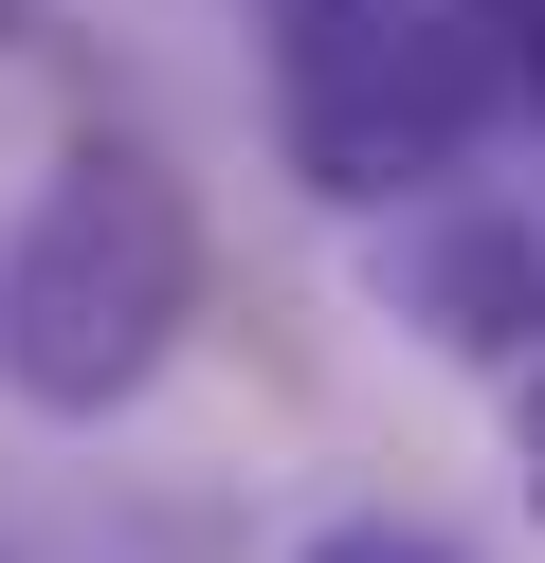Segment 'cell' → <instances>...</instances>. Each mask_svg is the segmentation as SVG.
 I'll return each mask as SVG.
<instances>
[{
	"instance_id": "cell-7",
	"label": "cell",
	"mask_w": 545,
	"mask_h": 563,
	"mask_svg": "<svg viewBox=\"0 0 545 563\" xmlns=\"http://www.w3.org/2000/svg\"><path fill=\"white\" fill-rule=\"evenodd\" d=\"M273 19H363V0H273Z\"/></svg>"
},
{
	"instance_id": "cell-4",
	"label": "cell",
	"mask_w": 545,
	"mask_h": 563,
	"mask_svg": "<svg viewBox=\"0 0 545 563\" xmlns=\"http://www.w3.org/2000/svg\"><path fill=\"white\" fill-rule=\"evenodd\" d=\"M309 563H455V545H436V527H400V509H346Z\"/></svg>"
},
{
	"instance_id": "cell-3",
	"label": "cell",
	"mask_w": 545,
	"mask_h": 563,
	"mask_svg": "<svg viewBox=\"0 0 545 563\" xmlns=\"http://www.w3.org/2000/svg\"><path fill=\"white\" fill-rule=\"evenodd\" d=\"M382 291H400V328H436L455 364H545V219H491V200H400Z\"/></svg>"
},
{
	"instance_id": "cell-6",
	"label": "cell",
	"mask_w": 545,
	"mask_h": 563,
	"mask_svg": "<svg viewBox=\"0 0 545 563\" xmlns=\"http://www.w3.org/2000/svg\"><path fill=\"white\" fill-rule=\"evenodd\" d=\"M36 19H55V0H0V55H19V37H36Z\"/></svg>"
},
{
	"instance_id": "cell-2",
	"label": "cell",
	"mask_w": 545,
	"mask_h": 563,
	"mask_svg": "<svg viewBox=\"0 0 545 563\" xmlns=\"http://www.w3.org/2000/svg\"><path fill=\"white\" fill-rule=\"evenodd\" d=\"M491 110H509V19H472V0H363V19H309V55H291V164L363 219L436 200Z\"/></svg>"
},
{
	"instance_id": "cell-5",
	"label": "cell",
	"mask_w": 545,
	"mask_h": 563,
	"mask_svg": "<svg viewBox=\"0 0 545 563\" xmlns=\"http://www.w3.org/2000/svg\"><path fill=\"white\" fill-rule=\"evenodd\" d=\"M527 509H545V364H527Z\"/></svg>"
},
{
	"instance_id": "cell-1",
	"label": "cell",
	"mask_w": 545,
	"mask_h": 563,
	"mask_svg": "<svg viewBox=\"0 0 545 563\" xmlns=\"http://www.w3.org/2000/svg\"><path fill=\"white\" fill-rule=\"evenodd\" d=\"M182 309H200V200L145 146H73L0 255V382L36 418H109L164 382Z\"/></svg>"
}]
</instances>
